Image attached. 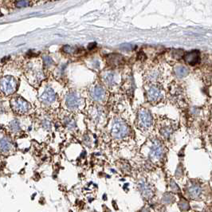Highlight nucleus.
Returning <instances> with one entry per match:
<instances>
[{
  "label": "nucleus",
  "mask_w": 212,
  "mask_h": 212,
  "mask_svg": "<svg viewBox=\"0 0 212 212\" xmlns=\"http://www.w3.org/2000/svg\"><path fill=\"white\" fill-rule=\"evenodd\" d=\"M136 128L143 133H150L153 129L154 120L151 112L146 108H140L137 111L136 119Z\"/></svg>",
  "instance_id": "nucleus-1"
},
{
  "label": "nucleus",
  "mask_w": 212,
  "mask_h": 212,
  "mask_svg": "<svg viewBox=\"0 0 212 212\" xmlns=\"http://www.w3.org/2000/svg\"><path fill=\"white\" fill-rule=\"evenodd\" d=\"M148 145V158L152 161H160L165 155V146L163 140L157 136L150 138Z\"/></svg>",
  "instance_id": "nucleus-2"
},
{
  "label": "nucleus",
  "mask_w": 212,
  "mask_h": 212,
  "mask_svg": "<svg viewBox=\"0 0 212 212\" xmlns=\"http://www.w3.org/2000/svg\"><path fill=\"white\" fill-rule=\"evenodd\" d=\"M111 134L115 140H123L129 137L131 134V129L129 125L124 120L116 119L112 123Z\"/></svg>",
  "instance_id": "nucleus-3"
},
{
  "label": "nucleus",
  "mask_w": 212,
  "mask_h": 212,
  "mask_svg": "<svg viewBox=\"0 0 212 212\" xmlns=\"http://www.w3.org/2000/svg\"><path fill=\"white\" fill-rule=\"evenodd\" d=\"M146 96L149 103L157 104L164 100L165 91L160 83L148 84V87L146 88Z\"/></svg>",
  "instance_id": "nucleus-4"
},
{
  "label": "nucleus",
  "mask_w": 212,
  "mask_h": 212,
  "mask_svg": "<svg viewBox=\"0 0 212 212\" xmlns=\"http://www.w3.org/2000/svg\"><path fill=\"white\" fill-rule=\"evenodd\" d=\"M159 132L163 141H169L172 139V136L176 129V123L172 120L164 119L159 121Z\"/></svg>",
  "instance_id": "nucleus-5"
},
{
  "label": "nucleus",
  "mask_w": 212,
  "mask_h": 212,
  "mask_svg": "<svg viewBox=\"0 0 212 212\" xmlns=\"http://www.w3.org/2000/svg\"><path fill=\"white\" fill-rule=\"evenodd\" d=\"M17 81L11 76L3 77L0 78V91L5 95H11L15 92Z\"/></svg>",
  "instance_id": "nucleus-6"
},
{
  "label": "nucleus",
  "mask_w": 212,
  "mask_h": 212,
  "mask_svg": "<svg viewBox=\"0 0 212 212\" xmlns=\"http://www.w3.org/2000/svg\"><path fill=\"white\" fill-rule=\"evenodd\" d=\"M162 77V71L159 66H152L144 73V78L147 84H158Z\"/></svg>",
  "instance_id": "nucleus-7"
},
{
  "label": "nucleus",
  "mask_w": 212,
  "mask_h": 212,
  "mask_svg": "<svg viewBox=\"0 0 212 212\" xmlns=\"http://www.w3.org/2000/svg\"><path fill=\"white\" fill-rule=\"evenodd\" d=\"M11 106L14 111L19 114H23L28 112L30 108V104L21 96H15L11 100Z\"/></svg>",
  "instance_id": "nucleus-8"
},
{
  "label": "nucleus",
  "mask_w": 212,
  "mask_h": 212,
  "mask_svg": "<svg viewBox=\"0 0 212 212\" xmlns=\"http://www.w3.org/2000/svg\"><path fill=\"white\" fill-rule=\"evenodd\" d=\"M90 95L95 101L104 102L106 98V91L101 85H96L90 89Z\"/></svg>",
  "instance_id": "nucleus-9"
},
{
  "label": "nucleus",
  "mask_w": 212,
  "mask_h": 212,
  "mask_svg": "<svg viewBox=\"0 0 212 212\" xmlns=\"http://www.w3.org/2000/svg\"><path fill=\"white\" fill-rule=\"evenodd\" d=\"M184 60L187 62V64L193 65V66L199 64L200 61V53L197 50L187 52L184 54Z\"/></svg>",
  "instance_id": "nucleus-10"
},
{
  "label": "nucleus",
  "mask_w": 212,
  "mask_h": 212,
  "mask_svg": "<svg viewBox=\"0 0 212 212\" xmlns=\"http://www.w3.org/2000/svg\"><path fill=\"white\" fill-rule=\"evenodd\" d=\"M81 99L75 93H70L66 97V104L69 108L75 109L80 107Z\"/></svg>",
  "instance_id": "nucleus-11"
},
{
  "label": "nucleus",
  "mask_w": 212,
  "mask_h": 212,
  "mask_svg": "<svg viewBox=\"0 0 212 212\" xmlns=\"http://www.w3.org/2000/svg\"><path fill=\"white\" fill-rule=\"evenodd\" d=\"M55 100H56V94H55V92H53L52 88H46L43 92V93L41 95V100L44 104H51Z\"/></svg>",
  "instance_id": "nucleus-12"
},
{
  "label": "nucleus",
  "mask_w": 212,
  "mask_h": 212,
  "mask_svg": "<svg viewBox=\"0 0 212 212\" xmlns=\"http://www.w3.org/2000/svg\"><path fill=\"white\" fill-rule=\"evenodd\" d=\"M102 80L104 84L108 87L113 86L116 84V77L115 73L112 71H105L102 75Z\"/></svg>",
  "instance_id": "nucleus-13"
},
{
  "label": "nucleus",
  "mask_w": 212,
  "mask_h": 212,
  "mask_svg": "<svg viewBox=\"0 0 212 212\" xmlns=\"http://www.w3.org/2000/svg\"><path fill=\"white\" fill-rule=\"evenodd\" d=\"M189 73L188 69L184 65H178L174 69V74L176 77L182 79L187 77Z\"/></svg>",
  "instance_id": "nucleus-14"
},
{
  "label": "nucleus",
  "mask_w": 212,
  "mask_h": 212,
  "mask_svg": "<svg viewBox=\"0 0 212 212\" xmlns=\"http://www.w3.org/2000/svg\"><path fill=\"white\" fill-rule=\"evenodd\" d=\"M202 192V188L198 184H192L188 188V193L192 198L199 197Z\"/></svg>",
  "instance_id": "nucleus-15"
},
{
  "label": "nucleus",
  "mask_w": 212,
  "mask_h": 212,
  "mask_svg": "<svg viewBox=\"0 0 212 212\" xmlns=\"http://www.w3.org/2000/svg\"><path fill=\"white\" fill-rule=\"evenodd\" d=\"M139 188L140 189V192L143 194L144 196H147V197H149V196L152 195V190H151V188L150 186L148 185L147 183L145 182H140V184H139Z\"/></svg>",
  "instance_id": "nucleus-16"
},
{
  "label": "nucleus",
  "mask_w": 212,
  "mask_h": 212,
  "mask_svg": "<svg viewBox=\"0 0 212 212\" xmlns=\"http://www.w3.org/2000/svg\"><path fill=\"white\" fill-rule=\"evenodd\" d=\"M11 144L7 139H3L0 140V151L3 153L8 152L11 149Z\"/></svg>",
  "instance_id": "nucleus-17"
},
{
  "label": "nucleus",
  "mask_w": 212,
  "mask_h": 212,
  "mask_svg": "<svg viewBox=\"0 0 212 212\" xmlns=\"http://www.w3.org/2000/svg\"><path fill=\"white\" fill-rule=\"evenodd\" d=\"M109 62H110V64L113 65H117L120 64V62H121V56L116 55V54L112 55L109 58Z\"/></svg>",
  "instance_id": "nucleus-18"
},
{
  "label": "nucleus",
  "mask_w": 212,
  "mask_h": 212,
  "mask_svg": "<svg viewBox=\"0 0 212 212\" xmlns=\"http://www.w3.org/2000/svg\"><path fill=\"white\" fill-rule=\"evenodd\" d=\"M103 112L100 108H96L95 112L93 113V120L100 122V120L103 119Z\"/></svg>",
  "instance_id": "nucleus-19"
},
{
  "label": "nucleus",
  "mask_w": 212,
  "mask_h": 212,
  "mask_svg": "<svg viewBox=\"0 0 212 212\" xmlns=\"http://www.w3.org/2000/svg\"><path fill=\"white\" fill-rule=\"evenodd\" d=\"M30 4V1H16L15 2V6L17 7H28L29 5Z\"/></svg>",
  "instance_id": "nucleus-20"
},
{
  "label": "nucleus",
  "mask_w": 212,
  "mask_h": 212,
  "mask_svg": "<svg viewBox=\"0 0 212 212\" xmlns=\"http://www.w3.org/2000/svg\"><path fill=\"white\" fill-rule=\"evenodd\" d=\"M11 128L12 129L13 131H15V132H17V131H18L19 130V124H18V122L17 121V120H14L11 122Z\"/></svg>",
  "instance_id": "nucleus-21"
},
{
  "label": "nucleus",
  "mask_w": 212,
  "mask_h": 212,
  "mask_svg": "<svg viewBox=\"0 0 212 212\" xmlns=\"http://www.w3.org/2000/svg\"><path fill=\"white\" fill-rule=\"evenodd\" d=\"M180 208L183 211H186V210H188L189 209V205L187 202L185 201H183V202H180Z\"/></svg>",
  "instance_id": "nucleus-22"
},
{
  "label": "nucleus",
  "mask_w": 212,
  "mask_h": 212,
  "mask_svg": "<svg viewBox=\"0 0 212 212\" xmlns=\"http://www.w3.org/2000/svg\"><path fill=\"white\" fill-rule=\"evenodd\" d=\"M65 124L67 125V127L69 128H73V127H74V121L71 119H69V118H66L65 119Z\"/></svg>",
  "instance_id": "nucleus-23"
},
{
  "label": "nucleus",
  "mask_w": 212,
  "mask_h": 212,
  "mask_svg": "<svg viewBox=\"0 0 212 212\" xmlns=\"http://www.w3.org/2000/svg\"><path fill=\"white\" fill-rule=\"evenodd\" d=\"M44 62H45V64L46 65H50L53 63V61H52V59L50 57H45Z\"/></svg>",
  "instance_id": "nucleus-24"
},
{
  "label": "nucleus",
  "mask_w": 212,
  "mask_h": 212,
  "mask_svg": "<svg viewBox=\"0 0 212 212\" xmlns=\"http://www.w3.org/2000/svg\"><path fill=\"white\" fill-rule=\"evenodd\" d=\"M63 49H64L65 52L69 53H71L74 51V50L73 49V47L69 46H64V48Z\"/></svg>",
  "instance_id": "nucleus-25"
},
{
  "label": "nucleus",
  "mask_w": 212,
  "mask_h": 212,
  "mask_svg": "<svg viewBox=\"0 0 212 212\" xmlns=\"http://www.w3.org/2000/svg\"><path fill=\"white\" fill-rule=\"evenodd\" d=\"M43 126H45V128H48L50 126V124L49 123V121L47 120H45L44 122H43Z\"/></svg>",
  "instance_id": "nucleus-26"
},
{
  "label": "nucleus",
  "mask_w": 212,
  "mask_h": 212,
  "mask_svg": "<svg viewBox=\"0 0 212 212\" xmlns=\"http://www.w3.org/2000/svg\"><path fill=\"white\" fill-rule=\"evenodd\" d=\"M210 116H211V120L212 121V106L210 108Z\"/></svg>",
  "instance_id": "nucleus-27"
},
{
  "label": "nucleus",
  "mask_w": 212,
  "mask_h": 212,
  "mask_svg": "<svg viewBox=\"0 0 212 212\" xmlns=\"http://www.w3.org/2000/svg\"><path fill=\"white\" fill-rule=\"evenodd\" d=\"M209 137H210V140L211 141V144H212V132L210 133V136H209Z\"/></svg>",
  "instance_id": "nucleus-28"
}]
</instances>
